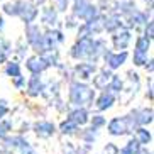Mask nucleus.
<instances>
[{
  "label": "nucleus",
  "instance_id": "1",
  "mask_svg": "<svg viewBox=\"0 0 154 154\" xmlns=\"http://www.w3.org/2000/svg\"><path fill=\"white\" fill-rule=\"evenodd\" d=\"M107 49H109L107 42L102 37L85 36V37H76V41L69 48L68 54L73 61H93V63H98Z\"/></svg>",
  "mask_w": 154,
  "mask_h": 154
},
{
  "label": "nucleus",
  "instance_id": "2",
  "mask_svg": "<svg viewBox=\"0 0 154 154\" xmlns=\"http://www.w3.org/2000/svg\"><path fill=\"white\" fill-rule=\"evenodd\" d=\"M97 90L88 82L71 80L68 83V103L71 107H91Z\"/></svg>",
  "mask_w": 154,
  "mask_h": 154
},
{
  "label": "nucleus",
  "instance_id": "3",
  "mask_svg": "<svg viewBox=\"0 0 154 154\" xmlns=\"http://www.w3.org/2000/svg\"><path fill=\"white\" fill-rule=\"evenodd\" d=\"M26 42L36 54H44L46 51H49L48 42H46V36H44V29L41 27V24H26Z\"/></svg>",
  "mask_w": 154,
  "mask_h": 154
},
{
  "label": "nucleus",
  "instance_id": "4",
  "mask_svg": "<svg viewBox=\"0 0 154 154\" xmlns=\"http://www.w3.org/2000/svg\"><path fill=\"white\" fill-rule=\"evenodd\" d=\"M69 14H73L80 22H88L91 19L98 17L102 10L91 0H73L69 5Z\"/></svg>",
  "mask_w": 154,
  "mask_h": 154
},
{
  "label": "nucleus",
  "instance_id": "5",
  "mask_svg": "<svg viewBox=\"0 0 154 154\" xmlns=\"http://www.w3.org/2000/svg\"><path fill=\"white\" fill-rule=\"evenodd\" d=\"M151 49H152V41L144 37L142 34L136 37L134 41V49H132V54L129 58L132 59V64L136 68H142L144 63L147 61V58L151 56Z\"/></svg>",
  "mask_w": 154,
  "mask_h": 154
},
{
  "label": "nucleus",
  "instance_id": "6",
  "mask_svg": "<svg viewBox=\"0 0 154 154\" xmlns=\"http://www.w3.org/2000/svg\"><path fill=\"white\" fill-rule=\"evenodd\" d=\"M129 56H131L129 49H125V51L107 49L103 53V56H102V61H103V66H107L112 71H117V69H120L129 61Z\"/></svg>",
  "mask_w": 154,
  "mask_h": 154
},
{
  "label": "nucleus",
  "instance_id": "7",
  "mask_svg": "<svg viewBox=\"0 0 154 154\" xmlns=\"http://www.w3.org/2000/svg\"><path fill=\"white\" fill-rule=\"evenodd\" d=\"M132 41H134V36H132V29L127 27H120L115 32L110 34V44H112L113 51H125L131 48Z\"/></svg>",
  "mask_w": 154,
  "mask_h": 154
},
{
  "label": "nucleus",
  "instance_id": "8",
  "mask_svg": "<svg viewBox=\"0 0 154 154\" xmlns=\"http://www.w3.org/2000/svg\"><path fill=\"white\" fill-rule=\"evenodd\" d=\"M17 17L24 22V26L36 22L37 17H39V5L34 4L32 0H19Z\"/></svg>",
  "mask_w": 154,
  "mask_h": 154
},
{
  "label": "nucleus",
  "instance_id": "9",
  "mask_svg": "<svg viewBox=\"0 0 154 154\" xmlns=\"http://www.w3.org/2000/svg\"><path fill=\"white\" fill-rule=\"evenodd\" d=\"M97 69H98V64L93 63V61H78V63L71 68V71H73L75 80L90 82L91 76L97 73Z\"/></svg>",
  "mask_w": 154,
  "mask_h": 154
},
{
  "label": "nucleus",
  "instance_id": "10",
  "mask_svg": "<svg viewBox=\"0 0 154 154\" xmlns=\"http://www.w3.org/2000/svg\"><path fill=\"white\" fill-rule=\"evenodd\" d=\"M115 102H117V95H113L112 91H109L105 88V90H100L98 95H95L91 105H95L97 112H107V110H110L115 105Z\"/></svg>",
  "mask_w": 154,
  "mask_h": 154
},
{
  "label": "nucleus",
  "instance_id": "11",
  "mask_svg": "<svg viewBox=\"0 0 154 154\" xmlns=\"http://www.w3.org/2000/svg\"><path fill=\"white\" fill-rule=\"evenodd\" d=\"M39 17H41V26H44L46 29L59 27V14L53 5H41Z\"/></svg>",
  "mask_w": 154,
  "mask_h": 154
},
{
  "label": "nucleus",
  "instance_id": "12",
  "mask_svg": "<svg viewBox=\"0 0 154 154\" xmlns=\"http://www.w3.org/2000/svg\"><path fill=\"white\" fill-rule=\"evenodd\" d=\"M26 69L31 75H42L44 71L49 69V64H48V61L44 59L42 54H36L34 53L32 56L26 58Z\"/></svg>",
  "mask_w": 154,
  "mask_h": 154
},
{
  "label": "nucleus",
  "instance_id": "13",
  "mask_svg": "<svg viewBox=\"0 0 154 154\" xmlns=\"http://www.w3.org/2000/svg\"><path fill=\"white\" fill-rule=\"evenodd\" d=\"M105 127H107V132H109L112 137H122V136L131 134L125 117H113V119H110L109 122L105 124Z\"/></svg>",
  "mask_w": 154,
  "mask_h": 154
},
{
  "label": "nucleus",
  "instance_id": "14",
  "mask_svg": "<svg viewBox=\"0 0 154 154\" xmlns=\"http://www.w3.org/2000/svg\"><path fill=\"white\" fill-rule=\"evenodd\" d=\"M102 26H103V32H115L117 29L124 27V19L115 12V10H110L107 14L102 12Z\"/></svg>",
  "mask_w": 154,
  "mask_h": 154
},
{
  "label": "nucleus",
  "instance_id": "15",
  "mask_svg": "<svg viewBox=\"0 0 154 154\" xmlns=\"http://www.w3.org/2000/svg\"><path fill=\"white\" fill-rule=\"evenodd\" d=\"M32 131H34V134H36L39 139H51V137L58 132V127H56L54 122H51V120H44V119H42V120L34 122Z\"/></svg>",
  "mask_w": 154,
  "mask_h": 154
},
{
  "label": "nucleus",
  "instance_id": "16",
  "mask_svg": "<svg viewBox=\"0 0 154 154\" xmlns=\"http://www.w3.org/2000/svg\"><path fill=\"white\" fill-rule=\"evenodd\" d=\"M44 85L46 82L42 80L41 75H31L29 80H26V93L27 97L31 98H37L39 95H42V91H44Z\"/></svg>",
  "mask_w": 154,
  "mask_h": 154
},
{
  "label": "nucleus",
  "instance_id": "17",
  "mask_svg": "<svg viewBox=\"0 0 154 154\" xmlns=\"http://www.w3.org/2000/svg\"><path fill=\"white\" fill-rule=\"evenodd\" d=\"M44 36H46V42H48L49 49H59V46H63L66 42V36H64V32L59 27L46 29Z\"/></svg>",
  "mask_w": 154,
  "mask_h": 154
},
{
  "label": "nucleus",
  "instance_id": "18",
  "mask_svg": "<svg viewBox=\"0 0 154 154\" xmlns=\"http://www.w3.org/2000/svg\"><path fill=\"white\" fill-rule=\"evenodd\" d=\"M131 113L134 115V120H136L137 125H144L149 127L154 120V112L152 107H140V109H134L131 110Z\"/></svg>",
  "mask_w": 154,
  "mask_h": 154
},
{
  "label": "nucleus",
  "instance_id": "19",
  "mask_svg": "<svg viewBox=\"0 0 154 154\" xmlns=\"http://www.w3.org/2000/svg\"><path fill=\"white\" fill-rule=\"evenodd\" d=\"M112 69H109L107 66H103V68H98L97 69V73L91 76V86L95 88V90H105L107 88V83H109L110 76H112Z\"/></svg>",
  "mask_w": 154,
  "mask_h": 154
},
{
  "label": "nucleus",
  "instance_id": "20",
  "mask_svg": "<svg viewBox=\"0 0 154 154\" xmlns=\"http://www.w3.org/2000/svg\"><path fill=\"white\" fill-rule=\"evenodd\" d=\"M90 115L91 113H90V110H88V107H73V109L68 112L66 117L71 119L76 125L85 127L86 124H88V120H90Z\"/></svg>",
  "mask_w": 154,
  "mask_h": 154
},
{
  "label": "nucleus",
  "instance_id": "21",
  "mask_svg": "<svg viewBox=\"0 0 154 154\" xmlns=\"http://www.w3.org/2000/svg\"><path fill=\"white\" fill-rule=\"evenodd\" d=\"M132 134H134V139H136L140 146H149L151 142H152V132H151L147 127H144V125L136 127Z\"/></svg>",
  "mask_w": 154,
  "mask_h": 154
},
{
  "label": "nucleus",
  "instance_id": "22",
  "mask_svg": "<svg viewBox=\"0 0 154 154\" xmlns=\"http://www.w3.org/2000/svg\"><path fill=\"white\" fill-rule=\"evenodd\" d=\"M22 139H24L22 136H10L9 134L7 137L2 139V149H4L7 154L17 152V147H19V144H20V140Z\"/></svg>",
  "mask_w": 154,
  "mask_h": 154
},
{
  "label": "nucleus",
  "instance_id": "23",
  "mask_svg": "<svg viewBox=\"0 0 154 154\" xmlns=\"http://www.w3.org/2000/svg\"><path fill=\"white\" fill-rule=\"evenodd\" d=\"M4 75L9 78L22 75V64H20V61L19 59H7L4 63Z\"/></svg>",
  "mask_w": 154,
  "mask_h": 154
},
{
  "label": "nucleus",
  "instance_id": "24",
  "mask_svg": "<svg viewBox=\"0 0 154 154\" xmlns=\"http://www.w3.org/2000/svg\"><path fill=\"white\" fill-rule=\"evenodd\" d=\"M107 90L112 91L113 95H120V93H124V80L120 78V75L112 73V76H110L109 83H107Z\"/></svg>",
  "mask_w": 154,
  "mask_h": 154
},
{
  "label": "nucleus",
  "instance_id": "25",
  "mask_svg": "<svg viewBox=\"0 0 154 154\" xmlns=\"http://www.w3.org/2000/svg\"><path fill=\"white\" fill-rule=\"evenodd\" d=\"M82 127L80 125H76V124L73 122L71 119H64L63 122L59 124V127H58V131L63 134V136H75V134H78V131H80Z\"/></svg>",
  "mask_w": 154,
  "mask_h": 154
},
{
  "label": "nucleus",
  "instance_id": "26",
  "mask_svg": "<svg viewBox=\"0 0 154 154\" xmlns=\"http://www.w3.org/2000/svg\"><path fill=\"white\" fill-rule=\"evenodd\" d=\"M140 149H142V146L132 137V139L127 140L122 147H119V154H139Z\"/></svg>",
  "mask_w": 154,
  "mask_h": 154
},
{
  "label": "nucleus",
  "instance_id": "27",
  "mask_svg": "<svg viewBox=\"0 0 154 154\" xmlns=\"http://www.w3.org/2000/svg\"><path fill=\"white\" fill-rule=\"evenodd\" d=\"M80 134V139L83 140V144L86 146H91L93 142L97 140V136H98V131L93 129V127H88V129H83L82 132H78Z\"/></svg>",
  "mask_w": 154,
  "mask_h": 154
},
{
  "label": "nucleus",
  "instance_id": "28",
  "mask_svg": "<svg viewBox=\"0 0 154 154\" xmlns=\"http://www.w3.org/2000/svg\"><path fill=\"white\" fill-rule=\"evenodd\" d=\"M2 12L9 17H17L19 12V0H9V2H4L2 4Z\"/></svg>",
  "mask_w": 154,
  "mask_h": 154
},
{
  "label": "nucleus",
  "instance_id": "29",
  "mask_svg": "<svg viewBox=\"0 0 154 154\" xmlns=\"http://www.w3.org/2000/svg\"><path fill=\"white\" fill-rule=\"evenodd\" d=\"M88 124H90V127H93V129L100 131V129H103L105 124H107V117H105L102 112L93 113V115H90V120H88Z\"/></svg>",
  "mask_w": 154,
  "mask_h": 154
},
{
  "label": "nucleus",
  "instance_id": "30",
  "mask_svg": "<svg viewBox=\"0 0 154 154\" xmlns=\"http://www.w3.org/2000/svg\"><path fill=\"white\" fill-rule=\"evenodd\" d=\"M12 132V120H7V119H0V140L7 137Z\"/></svg>",
  "mask_w": 154,
  "mask_h": 154
},
{
  "label": "nucleus",
  "instance_id": "31",
  "mask_svg": "<svg viewBox=\"0 0 154 154\" xmlns=\"http://www.w3.org/2000/svg\"><path fill=\"white\" fill-rule=\"evenodd\" d=\"M71 0H53V7L58 10V14H66L69 10Z\"/></svg>",
  "mask_w": 154,
  "mask_h": 154
},
{
  "label": "nucleus",
  "instance_id": "32",
  "mask_svg": "<svg viewBox=\"0 0 154 154\" xmlns=\"http://www.w3.org/2000/svg\"><path fill=\"white\" fill-rule=\"evenodd\" d=\"M17 152L19 154H36V149H34V146H32L29 140L22 139L20 144H19V147H17Z\"/></svg>",
  "mask_w": 154,
  "mask_h": 154
},
{
  "label": "nucleus",
  "instance_id": "33",
  "mask_svg": "<svg viewBox=\"0 0 154 154\" xmlns=\"http://www.w3.org/2000/svg\"><path fill=\"white\" fill-rule=\"evenodd\" d=\"M142 36L151 39V41L154 39V20L152 19H149V20L142 26Z\"/></svg>",
  "mask_w": 154,
  "mask_h": 154
},
{
  "label": "nucleus",
  "instance_id": "34",
  "mask_svg": "<svg viewBox=\"0 0 154 154\" xmlns=\"http://www.w3.org/2000/svg\"><path fill=\"white\" fill-rule=\"evenodd\" d=\"M10 80H12V85H14L15 90H24V86H26V76L24 75H17Z\"/></svg>",
  "mask_w": 154,
  "mask_h": 154
},
{
  "label": "nucleus",
  "instance_id": "35",
  "mask_svg": "<svg viewBox=\"0 0 154 154\" xmlns=\"http://www.w3.org/2000/svg\"><path fill=\"white\" fill-rule=\"evenodd\" d=\"M27 49H29V46H27V42L26 41H19V44H17V48H15V53L19 54V58L20 59H24L26 58V54H27Z\"/></svg>",
  "mask_w": 154,
  "mask_h": 154
},
{
  "label": "nucleus",
  "instance_id": "36",
  "mask_svg": "<svg viewBox=\"0 0 154 154\" xmlns=\"http://www.w3.org/2000/svg\"><path fill=\"white\" fill-rule=\"evenodd\" d=\"M78 24H80V20H78L73 14H69L68 17L64 19V27H66V29H76Z\"/></svg>",
  "mask_w": 154,
  "mask_h": 154
},
{
  "label": "nucleus",
  "instance_id": "37",
  "mask_svg": "<svg viewBox=\"0 0 154 154\" xmlns=\"http://www.w3.org/2000/svg\"><path fill=\"white\" fill-rule=\"evenodd\" d=\"M9 102L5 98H0V119H5L7 113H9Z\"/></svg>",
  "mask_w": 154,
  "mask_h": 154
},
{
  "label": "nucleus",
  "instance_id": "38",
  "mask_svg": "<svg viewBox=\"0 0 154 154\" xmlns=\"http://www.w3.org/2000/svg\"><path fill=\"white\" fill-rule=\"evenodd\" d=\"M103 154H119V147L113 142H107V146L103 147Z\"/></svg>",
  "mask_w": 154,
  "mask_h": 154
},
{
  "label": "nucleus",
  "instance_id": "39",
  "mask_svg": "<svg viewBox=\"0 0 154 154\" xmlns=\"http://www.w3.org/2000/svg\"><path fill=\"white\" fill-rule=\"evenodd\" d=\"M142 68L149 73V76H152V73H154V61H152V58H151V56L147 58V61L144 63V66H142Z\"/></svg>",
  "mask_w": 154,
  "mask_h": 154
},
{
  "label": "nucleus",
  "instance_id": "40",
  "mask_svg": "<svg viewBox=\"0 0 154 154\" xmlns=\"http://www.w3.org/2000/svg\"><path fill=\"white\" fill-rule=\"evenodd\" d=\"M146 97L149 102H152V78H149V82H147V90H146Z\"/></svg>",
  "mask_w": 154,
  "mask_h": 154
},
{
  "label": "nucleus",
  "instance_id": "41",
  "mask_svg": "<svg viewBox=\"0 0 154 154\" xmlns=\"http://www.w3.org/2000/svg\"><path fill=\"white\" fill-rule=\"evenodd\" d=\"M7 59H9V56L5 54V53H2V51H0V66H2V64L7 61Z\"/></svg>",
  "mask_w": 154,
  "mask_h": 154
},
{
  "label": "nucleus",
  "instance_id": "42",
  "mask_svg": "<svg viewBox=\"0 0 154 154\" xmlns=\"http://www.w3.org/2000/svg\"><path fill=\"white\" fill-rule=\"evenodd\" d=\"M5 29V19H4V15L0 14V32Z\"/></svg>",
  "mask_w": 154,
  "mask_h": 154
},
{
  "label": "nucleus",
  "instance_id": "43",
  "mask_svg": "<svg viewBox=\"0 0 154 154\" xmlns=\"http://www.w3.org/2000/svg\"><path fill=\"white\" fill-rule=\"evenodd\" d=\"M0 154H2V151H0Z\"/></svg>",
  "mask_w": 154,
  "mask_h": 154
},
{
  "label": "nucleus",
  "instance_id": "44",
  "mask_svg": "<svg viewBox=\"0 0 154 154\" xmlns=\"http://www.w3.org/2000/svg\"><path fill=\"white\" fill-rule=\"evenodd\" d=\"M71 2H73V0H71Z\"/></svg>",
  "mask_w": 154,
  "mask_h": 154
}]
</instances>
